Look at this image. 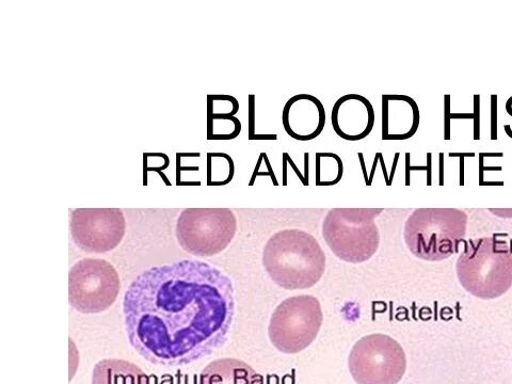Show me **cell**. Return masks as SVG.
<instances>
[{"instance_id":"1","label":"cell","mask_w":512,"mask_h":384,"mask_svg":"<svg viewBox=\"0 0 512 384\" xmlns=\"http://www.w3.org/2000/svg\"><path fill=\"white\" fill-rule=\"evenodd\" d=\"M234 314L232 280L198 260L142 271L123 299L128 342L158 366L188 365L214 354L227 343Z\"/></svg>"},{"instance_id":"2","label":"cell","mask_w":512,"mask_h":384,"mask_svg":"<svg viewBox=\"0 0 512 384\" xmlns=\"http://www.w3.org/2000/svg\"><path fill=\"white\" fill-rule=\"evenodd\" d=\"M326 253L318 240L302 230L272 235L263 251V265L272 281L287 291L308 290L322 280Z\"/></svg>"},{"instance_id":"3","label":"cell","mask_w":512,"mask_h":384,"mask_svg":"<svg viewBox=\"0 0 512 384\" xmlns=\"http://www.w3.org/2000/svg\"><path fill=\"white\" fill-rule=\"evenodd\" d=\"M456 270L459 283L474 297H502L512 286V248L496 236L472 239L460 254Z\"/></svg>"},{"instance_id":"4","label":"cell","mask_w":512,"mask_h":384,"mask_svg":"<svg viewBox=\"0 0 512 384\" xmlns=\"http://www.w3.org/2000/svg\"><path fill=\"white\" fill-rule=\"evenodd\" d=\"M468 220L458 208H418L405 223V243L423 261L450 259L467 235Z\"/></svg>"},{"instance_id":"5","label":"cell","mask_w":512,"mask_h":384,"mask_svg":"<svg viewBox=\"0 0 512 384\" xmlns=\"http://www.w3.org/2000/svg\"><path fill=\"white\" fill-rule=\"evenodd\" d=\"M383 208H332L323 222L327 246L343 262L362 264L371 260L380 246L375 222Z\"/></svg>"},{"instance_id":"6","label":"cell","mask_w":512,"mask_h":384,"mask_svg":"<svg viewBox=\"0 0 512 384\" xmlns=\"http://www.w3.org/2000/svg\"><path fill=\"white\" fill-rule=\"evenodd\" d=\"M323 322V309L316 297L300 295L287 298L271 315L269 340L283 354H299L316 340Z\"/></svg>"},{"instance_id":"7","label":"cell","mask_w":512,"mask_h":384,"mask_svg":"<svg viewBox=\"0 0 512 384\" xmlns=\"http://www.w3.org/2000/svg\"><path fill=\"white\" fill-rule=\"evenodd\" d=\"M237 231V219L229 208H186L176 222L181 248L200 258L226 250Z\"/></svg>"},{"instance_id":"8","label":"cell","mask_w":512,"mask_h":384,"mask_svg":"<svg viewBox=\"0 0 512 384\" xmlns=\"http://www.w3.org/2000/svg\"><path fill=\"white\" fill-rule=\"evenodd\" d=\"M348 367L358 384H398L407 371L406 352L387 334L366 335L352 347Z\"/></svg>"},{"instance_id":"9","label":"cell","mask_w":512,"mask_h":384,"mask_svg":"<svg viewBox=\"0 0 512 384\" xmlns=\"http://www.w3.org/2000/svg\"><path fill=\"white\" fill-rule=\"evenodd\" d=\"M121 280L114 265L102 259L86 258L75 263L69 274V301L83 314H99L114 306Z\"/></svg>"},{"instance_id":"10","label":"cell","mask_w":512,"mask_h":384,"mask_svg":"<svg viewBox=\"0 0 512 384\" xmlns=\"http://www.w3.org/2000/svg\"><path fill=\"white\" fill-rule=\"evenodd\" d=\"M126 232V220L119 208H77L71 215L74 244L86 253L115 250Z\"/></svg>"},{"instance_id":"11","label":"cell","mask_w":512,"mask_h":384,"mask_svg":"<svg viewBox=\"0 0 512 384\" xmlns=\"http://www.w3.org/2000/svg\"><path fill=\"white\" fill-rule=\"evenodd\" d=\"M327 121L322 102L311 94H297L286 102L282 123L286 134L298 141H310L323 133Z\"/></svg>"},{"instance_id":"12","label":"cell","mask_w":512,"mask_h":384,"mask_svg":"<svg viewBox=\"0 0 512 384\" xmlns=\"http://www.w3.org/2000/svg\"><path fill=\"white\" fill-rule=\"evenodd\" d=\"M375 110L365 96L346 94L335 102L331 112V124L336 135L347 141H359L373 131Z\"/></svg>"},{"instance_id":"13","label":"cell","mask_w":512,"mask_h":384,"mask_svg":"<svg viewBox=\"0 0 512 384\" xmlns=\"http://www.w3.org/2000/svg\"><path fill=\"white\" fill-rule=\"evenodd\" d=\"M381 104L382 140H407L419 130L420 108L408 95L384 94Z\"/></svg>"},{"instance_id":"14","label":"cell","mask_w":512,"mask_h":384,"mask_svg":"<svg viewBox=\"0 0 512 384\" xmlns=\"http://www.w3.org/2000/svg\"><path fill=\"white\" fill-rule=\"evenodd\" d=\"M199 384H264V380L246 362L224 358L204 368Z\"/></svg>"},{"instance_id":"15","label":"cell","mask_w":512,"mask_h":384,"mask_svg":"<svg viewBox=\"0 0 512 384\" xmlns=\"http://www.w3.org/2000/svg\"><path fill=\"white\" fill-rule=\"evenodd\" d=\"M91 384H150V378L132 362L106 359L93 367Z\"/></svg>"},{"instance_id":"16","label":"cell","mask_w":512,"mask_h":384,"mask_svg":"<svg viewBox=\"0 0 512 384\" xmlns=\"http://www.w3.org/2000/svg\"><path fill=\"white\" fill-rule=\"evenodd\" d=\"M315 169L317 185L327 186L339 183L344 174L343 160L334 153H316Z\"/></svg>"},{"instance_id":"17","label":"cell","mask_w":512,"mask_h":384,"mask_svg":"<svg viewBox=\"0 0 512 384\" xmlns=\"http://www.w3.org/2000/svg\"><path fill=\"white\" fill-rule=\"evenodd\" d=\"M242 132V123L235 117L208 116V139L230 140Z\"/></svg>"},{"instance_id":"18","label":"cell","mask_w":512,"mask_h":384,"mask_svg":"<svg viewBox=\"0 0 512 384\" xmlns=\"http://www.w3.org/2000/svg\"><path fill=\"white\" fill-rule=\"evenodd\" d=\"M239 110L238 101L230 95L208 96V116L234 117Z\"/></svg>"},{"instance_id":"19","label":"cell","mask_w":512,"mask_h":384,"mask_svg":"<svg viewBox=\"0 0 512 384\" xmlns=\"http://www.w3.org/2000/svg\"><path fill=\"white\" fill-rule=\"evenodd\" d=\"M276 134L258 135L255 133V95H249V139L250 140H277Z\"/></svg>"},{"instance_id":"20","label":"cell","mask_w":512,"mask_h":384,"mask_svg":"<svg viewBox=\"0 0 512 384\" xmlns=\"http://www.w3.org/2000/svg\"><path fill=\"white\" fill-rule=\"evenodd\" d=\"M287 159V163L288 165H290L292 167V169L295 171V173L297 174L298 178L300 179V181L306 185V180H304V175L299 171L298 167L296 166L293 158L291 157L290 154L284 152L283 153Z\"/></svg>"},{"instance_id":"21","label":"cell","mask_w":512,"mask_h":384,"mask_svg":"<svg viewBox=\"0 0 512 384\" xmlns=\"http://www.w3.org/2000/svg\"><path fill=\"white\" fill-rule=\"evenodd\" d=\"M381 156H382V153L378 152V153L375 154L372 171H371L370 175H368L367 185H371L372 182H373V179H374V176H375V173H376V169H377L378 165L380 164Z\"/></svg>"},{"instance_id":"22","label":"cell","mask_w":512,"mask_h":384,"mask_svg":"<svg viewBox=\"0 0 512 384\" xmlns=\"http://www.w3.org/2000/svg\"><path fill=\"white\" fill-rule=\"evenodd\" d=\"M304 180H306V185L309 184V167H310V153H304Z\"/></svg>"},{"instance_id":"23","label":"cell","mask_w":512,"mask_h":384,"mask_svg":"<svg viewBox=\"0 0 512 384\" xmlns=\"http://www.w3.org/2000/svg\"><path fill=\"white\" fill-rule=\"evenodd\" d=\"M282 163H283V181L284 185L287 184V162L284 157H282Z\"/></svg>"},{"instance_id":"24","label":"cell","mask_w":512,"mask_h":384,"mask_svg":"<svg viewBox=\"0 0 512 384\" xmlns=\"http://www.w3.org/2000/svg\"><path fill=\"white\" fill-rule=\"evenodd\" d=\"M399 156H400L399 153L395 154L394 162H393V167H392V173H391V176H390V184H391V181H392L394 173H395V169H396V166H397V163H398Z\"/></svg>"}]
</instances>
